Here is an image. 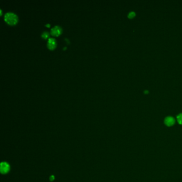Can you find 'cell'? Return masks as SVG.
<instances>
[{"mask_svg": "<svg viewBox=\"0 0 182 182\" xmlns=\"http://www.w3.org/2000/svg\"><path fill=\"white\" fill-rule=\"evenodd\" d=\"M5 21L10 25H14L18 21L17 16L13 12H9L4 15Z\"/></svg>", "mask_w": 182, "mask_h": 182, "instance_id": "1", "label": "cell"}, {"mask_svg": "<svg viewBox=\"0 0 182 182\" xmlns=\"http://www.w3.org/2000/svg\"><path fill=\"white\" fill-rule=\"evenodd\" d=\"M164 124L168 126H172L175 124V119L174 117L171 116H167L164 120Z\"/></svg>", "mask_w": 182, "mask_h": 182, "instance_id": "2", "label": "cell"}, {"mask_svg": "<svg viewBox=\"0 0 182 182\" xmlns=\"http://www.w3.org/2000/svg\"><path fill=\"white\" fill-rule=\"evenodd\" d=\"M62 32V29L60 26H54V27L51 29V33L54 36H58Z\"/></svg>", "mask_w": 182, "mask_h": 182, "instance_id": "3", "label": "cell"}, {"mask_svg": "<svg viewBox=\"0 0 182 182\" xmlns=\"http://www.w3.org/2000/svg\"><path fill=\"white\" fill-rule=\"evenodd\" d=\"M1 172L2 174H6L9 171L10 166L9 164L6 162H3L1 164Z\"/></svg>", "mask_w": 182, "mask_h": 182, "instance_id": "4", "label": "cell"}, {"mask_svg": "<svg viewBox=\"0 0 182 182\" xmlns=\"http://www.w3.org/2000/svg\"><path fill=\"white\" fill-rule=\"evenodd\" d=\"M47 46H48L50 49H54L56 46V43L55 39L52 38H50L48 40Z\"/></svg>", "mask_w": 182, "mask_h": 182, "instance_id": "5", "label": "cell"}, {"mask_svg": "<svg viewBox=\"0 0 182 182\" xmlns=\"http://www.w3.org/2000/svg\"><path fill=\"white\" fill-rule=\"evenodd\" d=\"M177 120L178 124L182 125V113H180L177 116Z\"/></svg>", "mask_w": 182, "mask_h": 182, "instance_id": "6", "label": "cell"}, {"mask_svg": "<svg viewBox=\"0 0 182 182\" xmlns=\"http://www.w3.org/2000/svg\"><path fill=\"white\" fill-rule=\"evenodd\" d=\"M135 16H136V13L134 11H132V12H130L129 13V14L128 15V17L129 18H132Z\"/></svg>", "mask_w": 182, "mask_h": 182, "instance_id": "7", "label": "cell"}, {"mask_svg": "<svg viewBox=\"0 0 182 182\" xmlns=\"http://www.w3.org/2000/svg\"><path fill=\"white\" fill-rule=\"evenodd\" d=\"M41 36H42V37L43 38H47L49 36V33L47 32H43L42 33Z\"/></svg>", "mask_w": 182, "mask_h": 182, "instance_id": "8", "label": "cell"}, {"mask_svg": "<svg viewBox=\"0 0 182 182\" xmlns=\"http://www.w3.org/2000/svg\"><path fill=\"white\" fill-rule=\"evenodd\" d=\"M54 179V176H51L50 177V180L52 181Z\"/></svg>", "mask_w": 182, "mask_h": 182, "instance_id": "9", "label": "cell"}]
</instances>
